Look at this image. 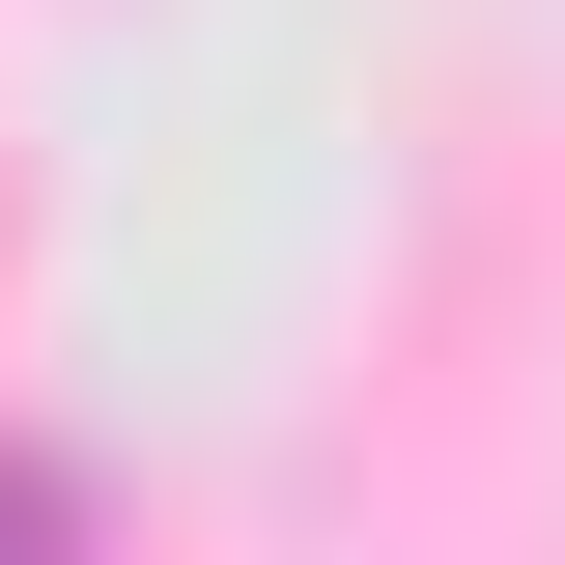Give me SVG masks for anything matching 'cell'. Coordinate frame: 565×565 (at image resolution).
I'll return each instance as SVG.
<instances>
[{"mask_svg": "<svg viewBox=\"0 0 565 565\" xmlns=\"http://www.w3.org/2000/svg\"><path fill=\"white\" fill-rule=\"evenodd\" d=\"M0 565H57V481H29V452H0Z\"/></svg>", "mask_w": 565, "mask_h": 565, "instance_id": "1", "label": "cell"}]
</instances>
